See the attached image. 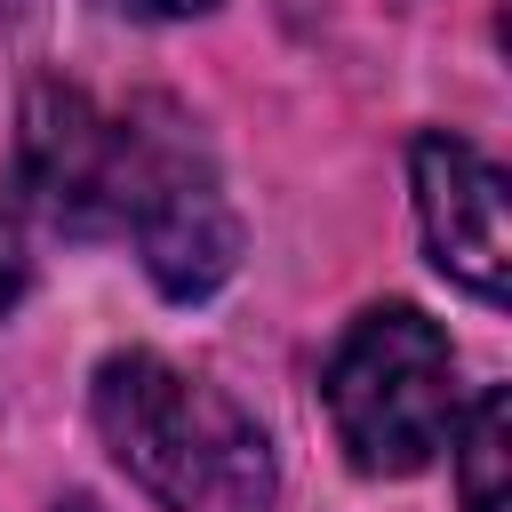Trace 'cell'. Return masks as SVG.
I'll use <instances>...</instances> for the list:
<instances>
[{"mask_svg": "<svg viewBox=\"0 0 512 512\" xmlns=\"http://www.w3.org/2000/svg\"><path fill=\"white\" fill-rule=\"evenodd\" d=\"M320 400L368 480L424 472L456 432V352L416 304H376L328 352Z\"/></svg>", "mask_w": 512, "mask_h": 512, "instance_id": "obj_2", "label": "cell"}, {"mask_svg": "<svg viewBox=\"0 0 512 512\" xmlns=\"http://www.w3.org/2000/svg\"><path fill=\"white\" fill-rule=\"evenodd\" d=\"M416 216H424V248L432 264L472 288L480 304H504L512 280V208H504V176L496 160H480L464 136H416Z\"/></svg>", "mask_w": 512, "mask_h": 512, "instance_id": "obj_5", "label": "cell"}, {"mask_svg": "<svg viewBox=\"0 0 512 512\" xmlns=\"http://www.w3.org/2000/svg\"><path fill=\"white\" fill-rule=\"evenodd\" d=\"M120 16H200V8H216V0H112Z\"/></svg>", "mask_w": 512, "mask_h": 512, "instance_id": "obj_8", "label": "cell"}, {"mask_svg": "<svg viewBox=\"0 0 512 512\" xmlns=\"http://www.w3.org/2000/svg\"><path fill=\"white\" fill-rule=\"evenodd\" d=\"M448 440H456L464 512H512V400H504V392H480L472 416H464Z\"/></svg>", "mask_w": 512, "mask_h": 512, "instance_id": "obj_6", "label": "cell"}, {"mask_svg": "<svg viewBox=\"0 0 512 512\" xmlns=\"http://www.w3.org/2000/svg\"><path fill=\"white\" fill-rule=\"evenodd\" d=\"M56 512H104V504H96V496H64Z\"/></svg>", "mask_w": 512, "mask_h": 512, "instance_id": "obj_9", "label": "cell"}, {"mask_svg": "<svg viewBox=\"0 0 512 512\" xmlns=\"http://www.w3.org/2000/svg\"><path fill=\"white\" fill-rule=\"evenodd\" d=\"M24 288H32V240H24L16 200H0V312H16Z\"/></svg>", "mask_w": 512, "mask_h": 512, "instance_id": "obj_7", "label": "cell"}, {"mask_svg": "<svg viewBox=\"0 0 512 512\" xmlns=\"http://www.w3.org/2000/svg\"><path fill=\"white\" fill-rule=\"evenodd\" d=\"M120 224L144 248V272L160 280V296H208L224 288V272L240 264V216L224 200L216 160L200 152V136L168 112L144 104L120 120Z\"/></svg>", "mask_w": 512, "mask_h": 512, "instance_id": "obj_3", "label": "cell"}, {"mask_svg": "<svg viewBox=\"0 0 512 512\" xmlns=\"http://www.w3.org/2000/svg\"><path fill=\"white\" fill-rule=\"evenodd\" d=\"M120 160H128L120 120H104L64 80H32L16 168H24V192H32V208L48 224H64V232H112L120 224Z\"/></svg>", "mask_w": 512, "mask_h": 512, "instance_id": "obj_4", "label": "cell"}, {"mask_svg": "<svg viewBox=\"0 0 512 512\" xmlns=\"http://www.w3.org/2000/svg\"><path fill=\"white\" fill-rule=\"evenodd\" d=\"M96 432L168 512H272L280 480L256 416L160 352H112L96 368Z\"/></svg>", "mask_w": 512, "mask_h": 512, "instance_id": "obj_1", "label": "cell"}]
</instances>
